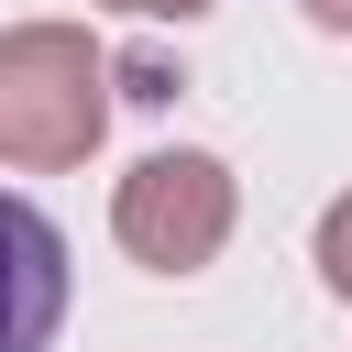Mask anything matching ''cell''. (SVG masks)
<instances>
[{
	"instance_id": "6da1fadb",
	"label": "cell",
	"mask_w": 352,
	"mask_h": 352,
	"mask_svg": "<svg viewBox=\"0 0 352 352\" xmlns=\"http://www.w3.org/2000/svg\"><path fill=\"white\" fill-rule=\"evenodd\" d=\"M110 132V55L77 22L0 33V165H88Z\"/></svg>"
},
{
	"instance_id": "3957f363",
	"label": "cell",
	"mask_w": 352,
	"mask_h": 352,
	"mask_svg": "<svg viewBox=\"0 0 352 352\" xmlns=\"http://www.w3.org/2000/svg\"><path fill=\"white\" fill-rule=\"evenodd\" d=\"M66 330V231L0 187V352H55Z\"/></svg>"
},
{
	"instance_id": "7a4b0ae2",
	"label": "cell",
	"mask_w": 352,
	"mask_h": 352,
	"mask_svg": "<svg viewBox=\"0 0 352 352\" xmlns=\"http://www.w3.org/2000/svg\"><path fill=\"white\" fill-rule=\"evenodd\" d=\"M110 231H121V253L154 264V275L220 264V242H231V165H220V154H143V165L121 176V198H110Z\"/></svg>"
},
{
	"instance_id": "5b68a950",
	"label": "cell",
	"mask_w": 352,
	"mask_h": 352,
	"mask_svg": "<svg viewBox=\"0 0 352 352\" xmlns=\"http://www.w3.org/2000/svg\"><path fill=\"white\" fill-rule=\"evenodd\" d=\"M110 11H143V22H198L209 0H110Z\"/></svg>"
},
{
	"instance_id": "8992f818",
	"label": "cell",
	"mask_w": 352,
	"mask_h": 352,
	"mask_svg": "<svg viewBox=\"0 0 352 352\" xmlns=\"http://www.w3.org/2000/svg\"><path fill=\"white\" fill-rule=\"evenodd\" d=\"M308 22H330V33H352V0H308Z\"/></svg>"
},
{
	"instance_id": "277c9868",
	"label": "cell",
	"mask_w": 352,
	"mask_h": 352,
	"mask_svg": "<svg viewBox=\"0 0 352 352\" xmlns=\"http://www.w3.org/2000/svg\"><path fill=\"white\" fill-rule=\"evenodd\" d=\"M319 275H330V297H352V198L319 209Z\"/></svg>"
}]
</instances>
